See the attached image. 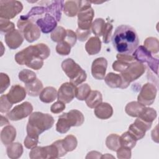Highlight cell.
Returning a JSON list of instances; mask_svg holds the SVG:
<instances>
[{
    "mask_svg": "<svg viewBox=\"0 0 159 159\" xmlns=\"http://www.w3.org/2000/svg\"><path fill=\"white\" fill-rule=\"evenodd\" d=\"M50 54L49 47L45 43H37L30 45L17 52L15 55L16 61L20 65L35 70H40L43 65V60L47 58Z\"/></svg>",
    "mask_w": 159,
    "mask_h": 159,
    "instance_id": "obj_1",
    "label": "cell"
},
{
    "mask_svg": "<svg viewBox=\"0 0 159 159\" xmlns=\"http://www.w3.org/2000/svg\"><path fill=\"white\" fill-rule=\"evenodd\" d=\"M114 48L122 54L130 55L138 47L139 40L135 30L127 25L118 26L112 37Z\"/></svg>",
    "mask_w": 159,
    "mask_h": 159,
    "instance_id": "obj_2",
    "label": "cell"
},
{
    "mask_svg": "<svg viewBox=\"0 0 159 159\" xmlns=\"http://www.w3.org/2000/svg\"><path fill=\"white\" fill-rule=\"evenodd\" d=\"M53 124L54 119L51 115L40 112H34L30 115L29 118L27 125V135L39 138L42 133L52 128Z\"/></svg>",
    "mask_w": 159,
    "mask_h": 159,
    "instance_id": "obj_3",
    "label": "cell"
},
{
    "mask_svg": "<svg viewBox=\"0 0 159 159\" xmlns=\"http://www.w3.org/2000/svg\"><path fill=\"white\" fill-rule=\"evenodd\" d=\"M61 68L70 80V83L75 86L86 81L87 75L84 70L73 59L66 58L61 63Z\"/></svg>",
    "mask_w": 159,
    "mask_h": 159,
    "instance_id": "obj_4",
    "label": "cell"
},
{
    "mask_svg": "<svg viewBox=\"0 0 159 159\" xmlns=\"http://www.w3.org/2000/svg\"><path fill=\"white\" fill-rule=\"evenodd\" d=\"M80 10L78 13V29L81 30H91L94 12L88 1H79Z\"/></svg>",
    "mask_w": 159,
    "mask_h": 159,
    "instance_id": "obj_5",
    "label": "cell"
},
{
    "mask_svg": "<svg viewBox=\"0 0 159 159\" xmlns=\"http://www.w3.org/2000/svg\"><path fill=\"white\" fill-rule=\"evenodd\" d=\"M145 65L135 60L129 64V65L120 73V76L123 80L124 89L127 88L130 83L140 78L145 72Z\"/></svg>",
    "mask_w": 159,
    "mask_h": 159,
    "instance_id": "obj_6",
    "label": "cell"
},
{
    "mask_svg": "<svg viewBox=\"0 0 159 159\" xmlns=\"http://www.w3.org/2000/svg\"><path fill=\"white\" fill-rule=\"evenodd\" d=\"M17 26L24 38L30 43L39 39L40 30L39 27L32 21L29 19L20 18L17 23Z\"/></svg>",
    "mask_w": 159,
    "mask_h": 159,
    "instance_id": "obj_7",
    "label": "cell"
},
{
    "mask_svg": "<svg viewBox=\"0 0 159 159\" xmlns=\"http://www.w3.org/2000/svg\"><path fill=\"white\" fill-rule=\"evenodd\" d=\"M22 9V4L19 1H0V17L2 19H12Z\"/></svg>",
    "mask_w": 159,
    "mask_h": 159,
    "instance_id": "obj_8",
    "label": "cell"
},
{
    "mask_svg": "<svg viewBox=\"0 0 159 159\" xmlns=\"http://www.w3.org/2000/svg\"><path fill=\"white\" fill-rule=\"evenodd\" d=\"M133 57L140 63H147L150 70L158 75V59L152 57V53L143 46L140 45L133 52Z\"/></svg>",
    "mask_w": 159,
    "mask_h": 159,
    "instance_id": "obj_9",
    "label": "cell"
},
{
    "mask_svg": "<svg viewBox=\"0 0 159 159\" xmlns=\"http://www.w3.org/2000/svg\"><path fill=\"white\" fill-rule=\"evenodd\" d=\"M157 93L156 86L152 83L145 84L138 95L137 102L143 106H150L155 101Z\"/></svg>",
    "mask_w": 159,
    "mask_h": 159,
    "instance_id": "obj_10",
    "label": "cell"
},
{
    "mask_svg": "<svg viewBox=\"0 0 159 159\" xmlns=\"http://www.w3.org/2000/svg\"><path fill=\"white\" fill-rule=\"evenodd\" d=\"M33 111L32 105L27 101L16 106L7 113V117L12 121H17L30 116Z\"/></svg>",
    "mask_w": 159,
    "mask_h": 159,
    "instance_id": "obj_11",
    "label": "cell"
},
{
    "mask_svg": "<svg viewBox=\"0 0 159 159\" xmlns=\"http://www.w3.org/2000/svg\"><path fill=\"white\" fill-rule=\"evenodd\" d=\"M35 24L39 27L40 31L44 34L52 32L57 26L55 18L49 13H46L34 20Z\"/></svg>",
    "mask_w": 159,
    "mask_h": 159,
    "instance_id": "obj_12",
    "label": "cell"
},
{
    "mask_svg": "<svg viewBox=\"0 0 159 159\" xmlns=\"http://www.w3.org/2000/svg\"><path fill=\"white\" fill-rule=\"evenodd\" d=\"M76 86L70 82L63 83L57 93V98L64 103H70L75 97Z\"/></svg>",
    "mask_w": 159,
    "mask_h": 159,
    "instance_id": "obj_13",
    "label": "cell"
},
{
    "mask_svg": "<svg viewBox=\"0 0 159 159\" xmlns=\"http://www.w3.org/2000/svg\"><path fill=\"white\" fill-rule=\"evenodd\" d=\"M152 124L146 123L137 117L134 122L129 127L128 132L137 141L144 137L146 131L150 129Z\"/></svg>",
    "mask_w": 159,
    "mask_h": 159,
    "instance_id": "obj_14",
    "label": "cell"
},
{
    "mask_svg": "<svg viewBox=\"0 0 159 159\" xmlns=\"http://www.w3.org/2000/svg\"><path fill=\"white\" fill-rule=\"evenodd\" d=\"M107 61L105 58L99 57L95 59L91 65V74L96 80H103L106 75Z\"/></svg>",
    "mask_w": 159,
    "mask_h": 159,
    "instance_id": "obj_15",
    "label": "cell"
},
{
    "mask_svg": "<svg viewBox=\"0 0 159 159\" xmlns=\"http://www.w3.org/2000/svg\"><path fill=\"white\" fill-rule=\"evenodd\" d=\"M6 45L10 49L14 50L19 47L24 41V37L19 30L14 29L6 34L4 37Z\"/></svg>",
    "mask_w": 159,
    "mask_h": 159,
    "instance_id": "obj_16",
    "label": "cell"
},
{
    "mask_svg": "<svg viewBox=\"0 0 159 159\" xmlns=\"http://www.w3.org/2000/svg\"><path fill=\"white\" fill-rule=\"evenodd\" d=\"M26 94L25 88L19 84H15L12 86L6 96L9 102L13 104L23 101L26 97Z\"/></svg>",
    "mask_w": 159,
    "mask_h": 159,
    "instance_id": "obj_17",
    "label": "cell"
},
{
    "mask_svg": "<svg viewBox=\"0 0 159 159\" xmlns=\"http://www.w3.org/2000/svg\"><path fill=\"white\" fill-rule=\"evenodd\" d=\"M95 116L100 119H107L113 114L112 107L107 102H102L94 108Z\"/></svg>",
    "mask_w": 159,
    "mask_h": 159,
    "instance_id": "obj_18",
    "label": "cell"
},
{
    "mask_svg": "<svg viewBox=\"0 0 159 159\" xmlns=\"http://www.w3.org/2000/svg\"><path fill=\"white\" fill-rule=\"evenodd\" d=\"M16 137V129L11 125H7L1 132V140L4 145H7L15 140Z\"/></svg>",
    "mask_w": 159,
    "mask_h": 159,
    "instance_id": "obj_19",
    "label": "cell"
},
{
    "mask_svg": "<svg viewBox=\"0 0 159 159\" xmlns=\"http://www.w3.org/2000/svg\"><path fill=\"white\" fill-rule=\"evenodd\" d=\"M101 41L98 37H91L85 44V50L89 55L98 53L101 51Z\"/></svg>",
    "mask_w": 159,
    "mask_h": 159,
    "instance_id": "obj_20",
    "label": "cell"
},
{
    "mask_svg": "<svg viewBox=\"0 0 159 159\" xmlns=\"http://www.w3.org/2000/svg\"><path fill=\"white\" fill-rule=\"evenodd\" d=\"M57 89L52 86H47L42 89L39 94L40 100L45 103H50L57 98Z\"/></svg>",
    "mask_w": 159,
    "mask_h": 159,
    "instance_id": "obj_21",
    "label": "cell"
},
{
    "mask_svg": "<svg viewBox=\"0 0 159 159\" xmlns=\"http://www.w3.org/2000/svg\"><path fill=\"white\" fill-rule=\"evenodd\" d=\"M104 81L107 86L111 88H119L120 89H124L123 80L120 75L109 73L104 78Z\"/></svg>",
    "mask_w": 159,
    "mask_h": 159,
    "instance_id": "obj_22",
    "label": "cell"
},
{
    "mask_svg": "<svg viewBox=\"0 0 159 159\" xmlns=\"http://www.w3.org/2000/svg\"><path fill=\"white\" fill-rule=\"evenodd\" d=\"M25 88L27 94L30 96L35 97L39 96L43 89V84L42 81L36 79L32 83L25 84Z\"/></svg>",
    "mask_w": 159,
    "mask_h": 159,
    "instance_id": "obj_23",
    "label": "cell"
},
{
    "mask_svg": "<svg viewBox=\"0 0 159 159\" xmlns=\"http://www.w3.org/2000/svg\"><path fill=\"white\" fill-rule=\"evenodd\" d=\"M72 127L67 116V113H63L59 116L56 124V130L60 134L66 133Z\"/></svg>",
    "mask_w": 159,
    "mask_h": 159,
    "instance_id": "obj_24",
    "label": "cell"
},
{
    "mask_svg": "<svg viewBox=\"0 0 159 159\" xmlns=\"http://www.w3.org/2000/svg\"><path fill=\"white\" fill-rule=\"evenodd\" d=\"M6 152L9 158L11 159L19 158L23 153L22 145L19 142L11 143L7 145Z\"/></svg>",
    "mask_w": 159,
    "mask_h": 159,
    "instance_id": "obj_25",
    "label": "cell"
},
{
    "mask_svg": "<svg viewBox=\"0 0 159 159\" xmlns=\"http://www.w3.org/2000/svg\"><path fill=\"white\" fill-rule=\"evenodd\" d=\"M85 102L89 108H95L102 102V94L99 91H91L88 98L86 99Z\"/></svg>",
    "mask_w": 159,
    "mask_h": 159,
    "instance_id": "obj_26",
    "label": "cell"
},
{
    "mask_svg": "<svg viewBox=\"0 0 159 159\" xmlns=\"http://www.w3.org/2000/svg\"><path fill=\"white\" fill-rule=\"evenodd\" d=\"M66 113L72 127L80 126L83 124L84 121V117L82 112H81L80 111L76 109H72Z\"/></svg>",
    "mask_w": 159,
    "mask_h": 159,
    "instance_id": "obj_27",
    "label": "cell"
},
{
    "mask_svg": "<svg viewBox=\"0 0 159 159\" xmlns=\"http://www.w3.org/2000/svg\"><path fill=\"white\" fill-rule=\"evenodd\" d=\"M80 10L79 1H66L63 6L64 13L68 17H74Z\"/></svg>",
    "mask_w": 159,
    "mask_h": 159,
    "instance_id": "obj_28",
    "label": "cell"
},
{
    "mask_svg": "<svg viewBox=\"0 0 159 159\" xmlns=\"http://www.w3.org/2000/svg\"><path fill=\"white\" fill-rule=\"evenodd\" d=\"M145 106H143L137 101H132L129 102L125 107V112L131 117H138Z\"/></svg>",
    "mask_w": 159,
    "mask_h": 159,
    "instance_id": "obj_29",
    "label": "cell"
},
{
    "mask_svg": "<svg viewBox=\"0 0 159 159\" xmlns=\"http://www.w3.org/2000/svg\"><path fill=\"white\" fill-rule=\"evenodd\" d=\"M157 112L154 109L145 107L139 114L138 118L146 123L152 124L153 121L157 117Z\"/></svg>",
    "mask_w": 159,
    "mask_h": 159,
    "instance_id": "obj_30",
    "label": "cell"
},
{
    "mask_svg": "<svg viewBox=\"0 0 159 159\" xmlns=\"http://www.w3.org/2000/svg\"><path fill=\"white\" fill-rule=\"evenodd\" d=\"M42 153L43 158H57L60 157L59 150L53 143L48 146L42 147Z\"/></svg>",
    "mask_w": 159,
    "mask_h": 159,
    "instance_id": "obj_31",
    "label": "cell"
},
{
    "mask_svg": "<svg viewBox=\"0 0 159 159\" xmlns=\"http://www.w3.org/2000/svg\"><path fill=\"white\" fill-rule=\"evenodd\" d=\"M119 140L121 146L130 149L133 148L137 143V140L128 131L123 133L122 135L120 136Z\"/></svg>",
    "mask_w": 159,
    "mask_h": 159,
    "instance_id": "obj_32",
    "label": "cell"
},
{
    "mask_svg": "<svg viewBox=\"0 0 159 159\" xmlns=\"http://www.w3.org/2000/svg\"><path fill=\"white\" fill-rule=\"evenodd\" d=\"M120 136L117 134H112L108 135L106 140V147L111 150L116 152L121 146L120 143Z\"/></svg>",
    "mask_w": 159,
    "mask_h": 159,
    "instance_id": "obj_33",
    "label": "cell"
},
{
    "mask_svg": "<svg viewBox=\"0 0 159 159\" xmlns=\"http://www.w3.org/2000/svg\"><path fill=\"white\" fill-rule=\"evenodd\" d=\"M143 47L151 53H157L159 50L158 40L155 37H148L143 42Z\"/></svg>",
    "mask_w": 159,
    "mask_h": 159,
    "instance_id": "obj_34",
    "label": "cell"
},
{
    "mask_svg": "<svg viewBox=\"0 0 159 159\" xmlns=\"http://www.w3.org/2000/svg\"><path fill=\"white\" fill-rule=\"evenodd\" d=\"M106 22L103 19L98 18L94 20L91 25V30L96 37L102 36Z\"/></svg>",
    "mask_w": 159,
    "mask_h": 159,
    "instance_id": "obj_35",
    "label": "cell"
},
{
    "mask_svg": "<svg viewBox=\"0 0 159 159\" xmlns=\"http://www.w3.org/2000/svg\"><path fill=\"white\" fill-rule=\"evenodd\" d=\"M78 144V141L75 136L68 135L65 139H62V145L66 152L74 150Z\"/></svg>",
    "mask_w": 159,
    "mask_h": 159,
    "instance_id": "obj_36",
    "label": "cell"
},
{
    "mask_svg": "<svg viewBox=\"0 0 159 159\" xmlns=\"http://www.w3.org/2000/svg\"><path fill=\"white\" fill-rule=\"evenodd\" d=\"M91 90V87L87 83L81 84L78 87L76 88L75 97L80 101L86 100L89 94H90Z\"/></svg>",
    "mask_w": 159,
    "mask_h": 159,
    "instance_id": "obj_37",
    "label": "cell"
},
{
    "mask_svg": "<svg viewBox=\"0 0 159 159\" xmlns=\"http://www.w3.org/2000/svg\"><path fill=\"white\" fill-rule=\"evenodd\" d=\"M19 80L25 84L33 82L37 79V76L35 72L28 69H24L19 73Z\"/></svg>",
    "mask_w": 159,
    "mask_h": 159,
    "instance_id": "obj_38",
    "label": "cell"
},
{
    "mask_svg": "<svg viewBox=\"0 0 159 159\" xmlns=\"http://www.w3.org/2000/svg\"><path fill=\"white\" fill-rule=\"evenodd\" d=\"M66 34V30L61 26H58L52 32L50 38L53 42L58 43L64 40Z\"/></svg>",
    "mask_w": 159,
    "mask_h": 159,
    "instance_id": "obj_39",
    "label": "cell"
},
{
    "mask_svg": "<svg viewBox=\"0 0 159 159\" xmlns=\"http://www.w3.org/2000/svg\"><path fill=\"white\" fill-rule=\"evenodd\" d=\"M71 46L66 41L58 42L56 46V52L61 55H68L71 51Z\"/></svg>",
    "mask_w": 159,
    "mask_h": 159,
    "instance_id": "obj_40",
    "label": "cell"
},
{
    "mask_svg": "<svg viewBox=\"0 0 159 159\" xmlns=\"http://www.w3.org/2000/svg\"><path fill=\"white\" fill-rule=\"evenodd\" d=\"M12 106L8 100L6 94H2L0 97V112L1 113H7Z\"/></svg>",
    "mask_w": 159,
    "mask_h": 159,
    "instance_id": "obj_41",
    "label": "cell"
},
{
    "mask_svg": "<svg viewBox=\"0 0 159 159\" xmlns=\"http://www.w3.org/2000/svg\"><path fill=\"white\" fill-rule=\"evenodd\" d=\"M15 29V25L13 22L5 19H0V30L6 34Z\"/></svg>",
    "mask_w": 159,
    "mask_h": 159,
    "instance_id": "obj_42",
    "label": "cell"
},
{
    "mask_svg": "<svg viewBox=\"0 0 159 159\" xmlns=\"http://www.w3.org/2000/svg\"><path fill=\"white\" fill-rule=\"evenodd\" d=\"M112 29H113V26L111 22H106V25H105L104 30L102 34V40L104 43H107L111 40Z\"/></svg>",
    "mask_w": 159,
    "mask_h": 159,
    "instance_id": "obj_43",
    "label": "cell"
},
{
    "mask_svg": "<svg viewBox=\"0 0 159 159\" xmlns=\"http://www.w3.org/2000/svg\"><path fill=\"white\" fill-rule=\"evenodd\" d=\"M10 84V79L8 75L4 73L0 74V93L2 94L5 91Z\"/></svg>",
    "mask_w": 159,
    "mask_h": 159,
    "instance_id": "obj_44",
    "label": "cell"
},
{
    "mask_svg": "<svg viewBox=\"0 0 159 159\" xmlns=\"http://www.w3.org/2000/svg\"><path fill=\"white\" fill-rule=\"evenodd\" d=\"M117 152V157L120 159H128L131 158V149L120 146Z\"/></svg>",
    "mask_w": 159,
    "mask_h": 159,
    "instance_id": "obj_45",
    "label": "cell"
},
{
    "mask_svg": "<svg viewBox=\"0 0 159 159\" xmlns=\"http://www.w3.org/2000/svg\"><path fill=\"white\" fill-rule=\"evenodd\" d=\"M76 40L77 36L76 33L70 29H66V34L64 40L68 42L71 46V47H73L75 45Z\"/></svg>",
    "mask_w": 159,
    "mask_h": 159,
    "instance_id": "obj_46",
    "label": "cell"
},
{
    "mask_svg": "<svg viewBox=\"0 0 159 159\" xmlns=\"http://www.w3.org/2000/svg\"><path fill=\"white\" fill-rule=\"evenodd\" d=\"M38 143H39V138L32 137L28 135L26 136L24 141L25 147L29 149H32L37 147Z\"/></svg>",
    "mask_w": 159,
    "mask_h": 159,
    "instance_id": "obj_47",
    "label": "cell"
},
{
    "mask_svg": "<svg viewBox=\"0 0 159 159\" xmlns=\"http://www.w3.org/2000/svg\"><path fill=\"white\" fill-rule=\"evenodd\" d=\"M65 103L58 100L51 106L50 111L53 114H58L61 112L65 109Z\"/></svg>",
    "mask_w": 159,
    "mask_h": 159,
    "instance_id": "obj_48",
    "label": "cell"
},
{
    "mask_svg": "<svg viewBox=\"0 0 159 159\" xmlns=\"http://www.w3.org/2000/svg\"><path fill=\"white\" fill-rule=\"evenodd\" d=\"M77 39L81 42L86 41L91 34V30H81L77 29L76 31Z\"/></svg>",
    "mask_w": 159,
    "mask_h": 159,
    "instance_id": "obj_49",
    "label": "cell"
},
{
    "mask_svg": "<svg viewBox=\"0 0 159 159\" xmlns=\"http://www.w3.org/2000/svg\"><path fill=\"white\" fill-rule=\"evenodd\" d=\"M29 157L31 159L43 158L42 153V147H35L32 148L31 151L29 153Z\"/></svg>",
    "mask_w": 159,
    "mask_h": 159,
    "instance_id": "obj_50",
    "label": "cell"
},
{
    "mask_svg": "<svg viewBox=\"0 0 159 159\" xmlns=\"http://www.w3.org/2000/svg\"><path fill=\"white\" fill-rule=\"evenodd\" d=\"M53 143L57 147V148L59 150V153H60V157H61L64 155H65L67 152L65 151V150L64 149V148L63 147L62 145V140H58L55 142H53Z\"/></svg>",
    "mask_w": 159,
    "mask_h": 159,
    "instance_id": "obj_51",
    "label": "cell"
},
{
    "mask_svg": "<svg viewBox=\"0 0 159 159\" xmlns=\"http://www.w3.org/2000/svg\"><path fill=\"white\" fill-rule=\"evenodd\" d=\"M9 122L8 120V119H7L6 117H4L2 115H1V125L0 126L2 127L4 125H9Z\"/></svg>",
    "mask_w": 159,
    "mask_h": 159,
    "instance_id": "obj_52",
    "label": "cell"
},
{
    "mask_svg": "<svg viewBox=\"0 0 159 159\" xmlns=\"http://www.w3.org/2000/svg\"><path fill=\"white\" fill-rule=\"evenodd\" d=\"M110 157H111V158H114L113 156L110 155H109L108 153H106L105 155H102L101 157V158H110Z\"/></svg>",
    "mask_w": 159,
    "mask_h": 159,
    "instance_id": "obj_53",
    "label": "cell"
}]
</instances>
